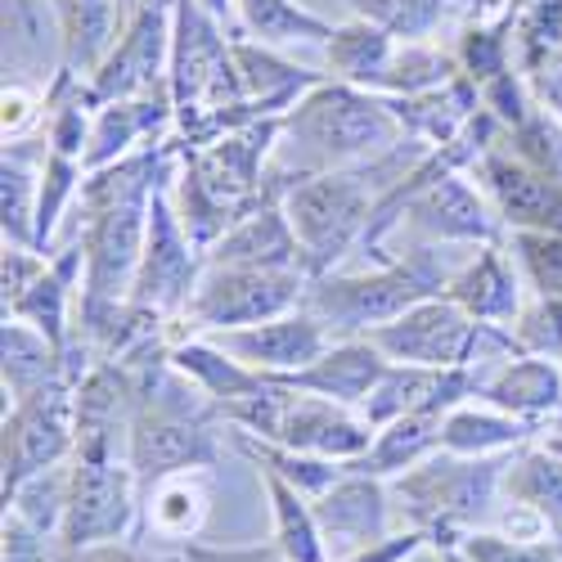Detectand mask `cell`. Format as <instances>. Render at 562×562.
I'll list each match as a JSON object with an SVG mask.
<instances>
[{"label":"cell","mask_w":562,"mask_h":562,"mask_svg":"<svg viewBox=\"0 0 562 562\" xmlns=\"http://www.w3.org/2000/svg\"><path fill=\"white\" fill-rule=\"evenodd\" d=\"M486 180H491V194H495L499 212L518 229L562 234V180L544 176L527 158L513 162V158H499V154L486 158Z\"/></svg>","instance_id":"2e32d148"},{"label":"cell","mask_w":562,"mask_h":562,"mask_svg":"<svg viewBox=\"0 0 562 562\" xmlns=\"http://www.w3.org/2000/svg\"><path fill=\"white\" fill-rule=\"evenodd\" d=\"M513 491H518L522 499H531L536 508L553 513V518L562 522V468H558L553 459H544V454L527 459L522 473L513 477Z\"/></svg>","instance_id":"74e56055"},{"label":"cell","mask_w":562,"mask_h":562,"mask_svg":"<svg viewBox=\"0 0 562 562\" xmlns=\"http://www.w3.org/2000/svg\"><path fill=\"white\" fill-rule=\"evenodd\" d=\"M473 104H477L473 86H468V81H446V86H437V90H424V95H405L401 104H392V113H396L405 126L424 131V135H432V139H450L454 126H459L468 113H473Z\"/></svg>","instance_id":"83f0119b"},{"label":"cell","mask_w":562,"mask_h":562,"mask_svg":"<svg viewBox=\"0 0 562 562\" xmlns=\"http://www.w3.org/2000/svg\"><path fill=\"white\" fill-rule=\"evenodd\" d=\"M536 64H540V72H536L540 95H544L553 109H562V59H558V55H536Z\"/></svg>","instance_id":"681fc988"},{"label":"cell","mask_w":562,"mask_h":562,"mask_svg":"<svg viewBox=\"0 0 562 562\" xmlns=\"http://www.w3.org/2000/svg\"><path fill=\"white\" fill-rule=\"evenodd\" d=\"M27 117H32V109L23 100V90L19 86H5V131H19Z\"/></svg>","instance_id":"f907efd6"},{"label":"cell","mask_w":562,"mask_h":562,"mask_svg":"<svg viewBox=\"0 0 562 562\" xmlns=\"http://www.w3.org/2000/svg\"><path fill=\"white\" fill-rule=\"evenodd\" d=\"M41 274H45V261H36L27 252H5V306H14Z\"/></svg>","instance_id":"f6af8a7d"},{"label":"cell","mask_w":562,"mask_h":562,"mask_svg":"<svg viewBox=\"0 0 562 562\" xmlns=\"http://www.w3.org/2000/svg\"><path fill=\"white\" fill-rule=\"evenodd\" d=\"M446 562H459V558H446Z\"/></svg>","instance_id":"f5cc1de1"},{"label":"cell","mask_w":562,"mask_h":562,"mask_svg":"<svg viewBox=\"0 0 562 562\" xmlns=\"http://www.w3.org/2000/svg\"><path fill=\"white\" fill-rule=\"evenodd\" d=\"M162 122V104L149 100H113L100 109L95 126H90V149H86V167H113V158H122L145 131H154Z\"/></svg>","instance_id":"cb8c5ba5"},{"label":"cell","mask_w":562,"mask_h":562,"mask_svg":"<svg viewBox=\"0 0 562 562\" xmlns=\"http://www.w3.org/2000/svg\"><path fill=\"white\" fill-rule=\"evenodd\" d=\"M199 5H203L207 14H216V19H221V14H225V10L234 5V0H199Z\"/></svg>","instance_id":"816d5d0a"},{"label":"cell","mask_w":562,"mask_h":562,"mask_svg":"<svg viewBox=\"0 0 562 562\" xmlns=\"http://www.w3.org/2000/svg\"><path fill=\"white\" fill-rule=\"evenodd\" d=\"M72 266H77V252H68L55 270H45L36 284L10 306L14 319H32L55 347L64 342V302H68V274H72Z\"/></svg>","instance_id":"4dcf8cb0"},{"label":"cell","mask_w":562,"mask_h":562,"mask_svg":"<svg viewBox=\"0 0 562 562\" xmlns=\"http://www.w3.org/2000/svg\"><path fill=\"white\" fill-rule=\"evenodd\" d=\"M499 463H428L418 468L409 482H401V491H409V508L418 518H473L486 508L491 486H495Z\"/></svg>","instance_id":"9a60e30c"},{"label":"cell","mask_w":562,"mask_h":562,"mask_svg":"<svg viewBox=\"0 0 562 562\" xmlns=\"http://www.w3.org/2000/svg\"><path fill=\"white\" fill-rule=\"evenodd\" d=\"M207 504H212L207 477L194 473V468H184V473H171L158 482V491L149 499V522H154V531H162L171 540H190L207 518Z\"/></svg>","instance_id":"603a6c76"},{"label":"cell","mask_w":562,"mask_h":562,"mask_svg":"<svg viewBox=\"0 0 562 562\" xmlns=\"http://www.w3.org/2000/svg\"><path fill=\"white\" fill-rule=\"evenodd\" d=\"M396 64V50H392V32L379 27V23H347V27H334L329 36V68L347 81V86H387V72Z\"/></svg>","instance_id":"ffe728a7"},{"label":"cell","mask_w":562,"mask_h":562,"mask_svg":"<svg viewBox=\"0 0 562 562\" xmlns=\"http://www.w3.org/2000/svg\"><path fill=\"white\" fill-rule=\"evenodd\" d=\"M261 477L270 486V499H274V549L284 553L289 562H324V536H319V522H315V508L302 504V491L279 477L274 468L261 463Z\"/></svg>","instance_id":"7402d4cb"},{"label":"cell","mask_w":562,"mask_h":562,"mask_svg":"<svg viewBox=\"0 0 562 562\" xmlns=\"http://www.w3.org/2000/svg\"><path fill=\"white\" fill-rule=\"evenodd\" d=\"M32 176L19 154L5 149V184H0V203H5V234L19 244H36V212H32Z\"/></svg>","instance_id":"e575fe53"},{"label":"cell","mask_w":562,"mask_h":562,"mask_svg":"<svg viewBox=\"0 0 562 562\" xmlns=\"http://www.w3.org/2000/svg\"><path fill=\"white\" fill-rule=\"evenodd\" d=\"M68 491H72V473L41 468L36 477H27L14 491V513L23 522H32L36 531H55L59 518H68Z\"/></svg>","instance_id":"1f68e13d"},{"label":"cell","mask_w":562,"mask_h":562,"mask_svg":"<svg viewBox=\"0 0 562 562\" xmlns=\"http://www.w3.org/2000/svg\"><path fill=\"white\" fill-rule=\"evenodd\" d=\"M468 562H558L549 544H508L499 536H468Z\"/></svg>","instance_id":"60d3db41"},{"label":"cell","mask_w":562,"mask_h":562,"mask_svg":"<svg viewBox=\"0 0 562 562\" xmlns=\"http://www.w3.org/2000/svg\"><path fill=\"white\" fill-rule=\"evenodd\" d=\"M274 441L289 446V450L324 454V459H351L369 446V432H364V424L347 418L329 396H293L289 392L284 414H279V428H274Z\"/></svg>","instance_id":"5bb4252c"},{"label":"cell","mask_w":562,"mask_h":562,"mask_svg":"<svg viewBox=\"0 0 562 562\" xmlns=\"http://www.w3.org/2000/svg\"><path fill=\"white\" fill-rule=\"evenodd\" d=\"M284 126L324 162H351L392 149L401 135V117L392 113V104L369 100L360 86L347 81H319L306 100L293 104Z\"/></svg>","instance_id":"7a4b0ae2"},{"label":"cell","mask_w":562,"mask_h":562,"mask_svg":"<svg viewBox=\"0 0 562 562\" xmlns=\"http://www.w3.org/2000/svg\"><path fill=\"white\" fill-rule=\"evenodd\" d=\"M212 266H266V270H306V252L293 234L289 212L261 207L248 212L212 252Z\"/></svg>","instance_id":"e0dca14e"},{"label":"cell","mask_w":562,"mask_h":562,"mask_svg":"<svg viewBox=\"0 0 562 562\" xmlns=\"http://www.w3.org/2000/svg\"><path fill=\"white\" fill-rule=\"evenodd\" d=\"M315 522H319L324 549H329L334 558H342V562L364 553V549H373V544H383L387 504H383L379 482H373L369 473L334 482L315 504Z\"/></svg>","instance_id":"8fae6325"},{"label":"cell","mask_w":562,"mask_h":562,"mask_svg":"<svg viewBox=\"0 0 562 562\" xmlns=\"http://www.w3.org/2000/svg\"><path fill=\"white\" fill-rule=\"evenodd\" d=\"M59 562H167V558H145V553H131L117 544H86V549H68Z\"/></svg>","instance_id":"7dc6e473"},{"label":"cell","mask_w":562,"mask_h":562,"mask_svg":"<svg viewBox=\"0 0 562 562\" xmlns=\"http://www.w3.org/2000/svg\"><path fill=\"white\" fill-rule=\"evenodd\" d=\"M518 342L531 351H562V302L558 297H544L536 311L522 315Z\"/></svg>","instance_id":"ab89813d"},{"label":"cell","mask_w":562,"mask_h":562,"mask_svg":"<svg viewBox=\"0 0 562 562\" xmlns=\"http://www.w3.org/2000/svg\"><path fill=\"white\" fill-rule=\"evenodd\" d=\"M117 5L122 0H55L59 27H64V59L68 72H100V64L113 55L117 36Z\"/></svg>","instance_id":"d6986e66"},{"label":"cell","mask_w":562,"mask_h":562,"mask_svg":"<svg viewBox=\"0 0 562 562\" xmlns=\"http://www.w3.org/2000/svg\"><path fill=\"white\" fill-rule=\"evenodd\" d=\"M212 459H216V446H212V424L203 401H190L171 387H158V396L149 392L139 401L131 424L135 477L162 482L171 473H184V468H207Z\"/></svg>","instance_id":"3957f363"},{"label":"cell","mask_w":562,"mask_h":562,"mask_svg":"<svg viewBox=\"0 0 562 562\" xmlns=\"http://www.w3.org/2000/svg\"><path fill=\"white\" fill-rule=\"evenodd\" d=\"M216 351H229L239 364L257 373H279V369H311L324 356V324L315 315H289V319H266V324H244V329H221L212 338Z\"/></svg>","instance_id":"30bf717a"},{"label":"cell","mask_w":562,"mask_h":562,"mask_svg":"<svg viewBox=\"0 0 562 562\" xmlns=\"http://www.w3.org/2000/svg\"><path fill=\"white\" fill-rule=\"evenodd\" d=\"M234 64H239V77H244V90H248V104L257 113H274L293 104L302 90H315L319 77L306 72V68H293L284 59H274L266 45H234Z\"/></svg>","instance_id":"44dd1931"},{"label":"cell","mask_w":562,"mask_h":562,"mask_svg":"<svg viewBox=\"0 0 562 562\" xmlns=\"http://www.w3.org/2000/svg\"><path fill=\"white\" fill-rule=\"evenodd\" d=\"M131 477H135V468H117L113 459H77L72 491H68V518H64L68 549H86L95 540H113L126 531Z\"/></svg>","instance_id":"9c48e42d"},{"label":"cell","mask_w":562,"mask_h":562,"mask_svg":"<svg viewBox=\"0 0 562 562\" xmlns=\"http://www.w3.org/2000/svg\"><path fill=\"white\" fill-rule=\"evenodd\" d=\"M72 401L68 387L55 379L41 392L23 396L14 418L5 424V499L36 477L41 468H55L72 446Z\"/></svg>","instance_id":"ba28073f"},{"label":"cell","mask_w":562,"mask_h":562,"mask_svg":"<svg viewBox=\"0 0 562 562\" xmlns=\"http://www.w3.org/2000/svg\"><path fill=\"white\" fill-rule=\"evenodd\" d=\"M369 342L387 351L401 364L424 369H459L468 351L477 347V324H468V311L459 302H418L392 324L369 329Z\"/></svg>","instance_id":"52a82bcc"},{"label":"cell","mask_w":562,"mask_h":562,"mask_svg":"<svg viewBox=\"0 0 562 562\" xmlns=\"http://www.w3.org/2000/svg\"><path fill=\"white\" fill-rule=\"evenodd\" d=\"M450 297L468 311V315H477V319H504L518 311V293H513V279L504 270V261L495 252H486L468 274L454 279V289Z\"/></svg>","instance_id":"f1b7e54d"},{"label":"cell","mask_w":562,"mask_h":562,"mask_svg":"<svg viewBox=\"0 0 562 562\" xmlns=\"http://www.w3.org/2000/svg\"><path fill=\"white\" fill-rule=\"evenodd\" d=\"M194 289V252L190 239L180 234L167 199L154 194L149 207V244H145V261H139V279H135V306L149 311H171L184 302V293Z\"/></svg>","instance_id":"7c38bea8"},{"label":"cell","mask_w":562,"mask_h":562,"mask_svg":"<svg viewBox=\"0 0 562 562\" xmlns=\"http://www.w3.org/2000/svg\"><path fill=\"white\" fill-rule=\"evenodd\" d=\"M486 100L499 104V117L513 122V126H522L527 122V109H522V95H518V86H513V77H495L486 86Z\"/></svg>","instance_id":"bcb514c9"},{"label":"cell","mask_w":562,"mask_h":562,"mask_svg":"<svg viewBox=\"0 0 562 562\" xmlns=\"http://www.w3.org/2000/svg\"><path fill=\"white\" fill-rule=\"evenodd\" d=\"M356 10L369 19L387 27L392 36H405V41H424L441 14H446V0H356Z\"/></svg>","instance_id":"d6a6232c"},{"label":"cell","mask_w":562,"mask_h":562,"mask_svg":"<svg viewBox=\"0 0 562 562\" xmlns=\"http://www.w3.org/2000/svg\"><path fill=\"white\" fill-rule=\"evenodd\" d=\"M244 27L261 36V45H284V41H329L334 27L319 14L302 10L297 0H234Z\"/></svg>","instance_id":"484cf974"},{"label":"cell","mask_w":562,"mask_h":562,"mask_svg":"<svg viewBox=\"0 0 562 562\" xmlns=\"http://www.w3.org/2000/svg\"><path fill=\"white\" fill-rule=\"evenodd\" d=\"M527 428L518 418H495V414H450L441 428V446L446 450H491V446H508L518 441Z\"/></svg>","instance_id":"836d02e7"},{"label":"cell","mask_w":562,"mask_h":562,"mask_svg":"<svg viewBox=\"0 0 562 562\" xmlns=\"http://www.w3.org/2000/svg\"><path fill=\"white\" fill-rule=\"evenodd\" d=\"M463 59H468V72L482 77V81H495L504 72V59H499V36L495 32H468L463 41Z\"/></svg>","instance_id":"7bdbcfd3"},{"label":"cell","mask_w":562,"mask_h":562,"mask_svg":"<svg viewBox=\"0 0 562 562\" xmlns=\"http://www.w3.org/2000/svg\"><path fill=\"white\" fill-rule=\"evenodd\" d=\"M72 176H77L72 158L50 149V158H45V190H41V203H36V244H45V234L55 229L59 207H64V199L72 194V184H77Z\"/></svg>","instance_id":"f35d334b"},{"label":"cell","mask_w":562,"mask_h":562,"mask_svg":"<svg viewBox=\"0 0 562 562\" xmlns=\"http://www.w3.org/2000/svg\"><path fill=\"white\" fill-rule=\"evenodd\" d=\"M418 540H424V536H392V540H383V544H373V549L347 558V562H401V558H409V553L418 549Z\"/></svg>","instance_id":"c3c4849f"},{"label":"cell","mask_w":562,"mask_h":562,"mask_svg":"<svg viewBox=\"0 0 562 562\" xmlns=\"http://www.w3.org/2000/svg\"><path fill=\"white\" fill-rule=\"evenodd\" d=\"M441 428H446L441 424V409H409V414L392 418L387 432L379 437V446H373L369 459L356 463V468H360V473H369V477L396 473V468H405V463H414L418 454H424L441 437Z\"/></svg>","instance_id":"d4e9b609"},{"label":"cell","mask_w":562,"mask_h":562,"mask_svg":"<svg viewBox=\"0 0 562 562\" xmlns=\"http://www.w3.org/2000/svg\"><path fill=\"white\" fill-rule=\"evenodd\" d=\"M405 194H414L409 225L418 234H432V239H491V216L463 180H454V176L428 180V171H418V176H409V184L396 190V199H405Z\"/></svg>","instance_id":"4fadbf2b"},{"label":"cell","mask_w":562,"mask_h":562,"mask_svg":"<svg viewBox=\"0 0 562 562\" xmlns=\"http://www.w3.org/2000/svg\"><path fill=\"white\" fill-rule=\"evenodd\" d=\"M518 252L527 261V274L536 279V289L544 297H562V234L553 229H522Z\"/></svg>","instance_id":"8d00e7d4"},{"label":"cell","mask_w":562,"mask_h":562,"mask_svg":"<svg viewBox=\"0 0 562 562\" xmlns=\"http://www.w3.org/2000/svg\"><path fill=\"white\" fill-rule=\"evenodd\" d=\"M167 562H289L279 549H203L184 540L176 553H167Z\"/></svg>","instance_id":"b9f144b4"},{"label":"cell","mask_w":562,"mask_h":562,"mask_svg":"<svg viewBox=\"0 0 562 562\" xmlns=\"http://www.w3.org/2000/svg\"><path fill=\"white\" fill-rule=\"evenodd\" d=\"M5 562H50L45 558V531L23 522L19 513L5 518Z\"/></svg>","instance_id":"ee69618b"},{"label":"cell","mask_w":562,"mask_h":562,"mask_svg":"<svg viewBox=\"0 0 562 562\" xmlns=\"http://www.w3.org/2000/svg\"><path fill=\"white\" fill-rule=\"evenodd\" d=\"M149 171L154 158H131L95 180H86V207H90V229H86V329L109 334L117 319V302L126 289H135L139 261H145L149 244Z\"/></svg>","instance_id":"6da1fadb"},{"label":"cell","mask_w":562,"mask_h":562,"mask_svg":"<svg viewBox=\"0 0 562 562\" xmlns=\"http://www.w3.org/2000/svg\"><path fill=\"white\" fill-rule=\"evenodd\" d=\"M392 364L379 356L373 342H347L338 351H324L311 369H297L289 373V387H302V392H315V396H329V401H369V392L383 383V373Z\"/></svg>","instance_id":"ac0fdd59"},{"label":"cell","mask_w":562,"mask_h":562,"mask_svg":"<svg viewBox=\"0 0 562 562\" xmlns=\"http://www.w3.org/2000/svg\"><path fill=\"white\" fill-rule=\"evenodd\" d=\"M454 77V64L437 50H424V45H414V50L396 55L392 72H387V86L383 90H405V95H424V90H437Z\"/></svg>","instance_id":"d590c367"},{"label":"cell","mask_w":562,"mask_h":562,"mask_svg":"<svg viewBox=\"0 0 562 562\" xmlns=\"http://www.w3.org/2000/svg\"><path fill=\"white\" fill-rule=\"evenodd\" d=\"M284 212L306 252V274H324L369 225V194L360 176H302Z\"/></svg>","instance_id":"277c9868"},{"label":"cell","mask_w":562,"mask_h":562,"mask_svg":"<svg viewBox=\"0 0 562 562\" xmlns=\"http://www.w3.org/2000/svg\"><path fill=\"white\" fill-rule=\"evenodd\" d=\"M558 396H562V383H558V369L549 360H522V364L504 369L491 383V401L513 409V414L549 409V405H558Z\"/></svg>","instance_id":"f546056e"},{"label":"cell","mask_w":562,"mask_h":562,"mask_svg":"<svg viewBox=\"0 0 562 562\" xmlns=\"http://www.w3.org/2000/svg\"><path fill=\"white\" fill-rule=\"evenodd\" d=\"M59 379V347L32 334L27 324L5 319V383L14 387V401L41 392Z\"/></svg>","instance_id":"4316f807"},{"label":"cell","mask_w":562,"mask_h":562,"mask_svg":"<svg viewBox=\"0 0 562 562\" xmlns=\"http://www.w3.org/2000/svg\"><path fill=\"white\" fill-rule=\"evenodd\" d=\"M302 297V270L266 266H212L194 293V319L203 329H244L270 315H284Z\"/></svg>","instance_id":"8992f818"},{"label":"cell","mask_w":562,"mask_h":562,"mask_svg":"<svg viewBox=\"0 0 562 562\" xmlns=\"http://www.w3.org/2000/svg\"><path fill=\"white\" fill-rule=\"evenodd\" d=\"M437 289V279L424 270H383V274H364V279H324L306 293V315H315L324 329H379L405 315L409 306L428 302Z\"/></svg>","instance_id":"5b68a950"}]
</instances>
